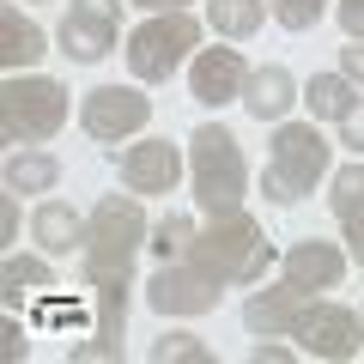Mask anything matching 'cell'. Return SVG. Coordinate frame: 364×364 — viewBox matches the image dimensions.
<instances>
[{"instance_id": "obj_22", "label": "cell", "mask_w": 364, "mask_h": 364, "mask_svg": "<svg viewBox=\"0 0 364 364\" xmlns=\"http://www.w3.org/2000/svg\"><path fill=\"white\" fill-rule=\"evenodd\" d=\"M0 286H6V304H18V298H25V286L31 291H49L55 286V267H49V261H37V255H6Z\"/></svg>"}, {"instance_id": "obj_23", "label": "cell", "mask_w": 364, "mask_h": 364, "mask_svg": "<svg viewBox=\"0 0 364 364\" xmlns=\"http://www.w3.org/2000/svg\"><path fill=\"white\" fill-rule=\"evenodd\" d=\"M188 243H195V225L182 219V213H164V219H158V231H152L158 261H188Z\"/></svg>"}, {"instance_id": "obj_6", "label": "cell", "mask_w": 364, "mask_h": 364, "mask_svg": "<svg viewBox=\"0 0 364 364\" xmlns=\"http://www.w3.org/2000/svg\"><path fill=\"white\" fill-rule=\"evenodd\" d=\"M195 43H200V25L188 13H158L128 37V73L140 85H158V79H170L182 67V55L195 49Z\"/></svg>"}, {"instance_id": "obj_21", "label": "cell", "mask_w": 364, "mask_h": 364, "mask_svg": "<svg viewBox=\"0 0 364 364\" xmlns=\"http://www.w3.org/2000/svg\"><path fill=\"white\" fill-rule=\"evenodd\" d=\"M261 18H267V6H261V0H207V25L219 31V37H231V43L255 37Z\"/></svg>"}, {"instance_id": "obj_18", "label": "cell", "mask_w": 364, "mask_h": 364, "mask_svg": "<svg viewBox=\"0 0 364 364\" xmlns=\"http://www.w3.org/2000/svg\"><path fill=\"white\" fill-rule=\"evenodd\" d=\"M0 61L13 67V73H25V67L43 61V25H31L18 6L0 13Z\"/></svg>"}, {"instance_id": "obj_14", "label": "cell", "mask_w": 364, "mask_h": 364, "mask_svg": "<svg viewBox=\"0 0 364 364\" xmlns=\"http://www.w3.org/2000/svg\"><path fill=\"white\" fill-rule=\"evenodd\" d=\"M328 200H334V219H340V231H346L352 255L364 261V158H358V164H340V170H334V182H328Z\"/></svg>"}, {"instance_id": "obj_17", "label": "cell", "mask_w": 364, "mask_h": 364, "mask_svg": "<svg viewBox=\"0 0 364 364\" xmlns=\"http://www.w3.org/2000/svg\"><path fill=\"white\" fill-rule=\"evenodd\" d=\"M31 231H37V243L49 249V255H73V249H85V219H79L67 200H43V207L31 213Z\"/></svg>"}, {"instance_id": "obj_25", "label": "cell", "mask_w": 364, "mask_h": 364, "mask_svg": "<svg viewBox=\"0 0 364 364\" xmlns=\"http://www.w3.org/2000/svg\"><path fill=\"white\" fill-rule=\"evenodd\" d=\"M267 13L279 18V25H286V31H310L316 18L328 13V0H267Z\"/></svg>"}, {"instance_id": "obj_4", "label": "cell", "mask_w": 364, "mask_h": 364, "mask_svg": "<svg viewBox=\"0 0 364 364\" xmlns=\"http://www.w3.org/2000/svg\"><path fill=\"white\" fill-rule=\"evenodd\" d=\"M61 122H67V85H61V79L13 73L6 85H0V134H6V146L55 140Z\"/></svg>"}, {"instance_id": "obj_3", "label": "cell", "mask_w": 364, "mask_h": 364, "mask_svg": "<svg viewBox=\"0 0 364 364\" xmlns=\"http://www.w3.org/2000/svg\"><path fill=\"white\" fill-rule=\"evenodd\" d=\"M188 176H195V200L207 219H225V213H243V188H249V170L237 140L207 122V128L188 134Z\"/></svg>"}, {"instance_id": "obj_16", "label": "cell", "mask_w": 364, "mask_h": 364, "mask_svg": "<svg viewBox=\"0 0 364 364\" xmlns=\"http://www.w3.org/2000/svg\"><path fill=\"white\" fill-rule=\"evenodd\" d=\"M291 104H298V79H291L286 67H255V73H249L243 109H249L255 122H279Z\"/></svg>"}, {"instance_id": "obj_19", "label": "cell", "mask_w": 364, "mask_h": 364, "mask_svg": "<svg viewBox=\"0 0 364 364\" xmlns=\"http://www.w3.org/2000/svg\"><path fill=\"white\" fill-rule=\"evenodd\" d=\"M55 182H61V164L49 152H13L6 158V195H49Z\"/></svg>"}, {"instance_id": "obj_27", "label": "cell", "mask_w": 364, "mask_h": 364, "mask_svg": "<svg viewBox=\"0 0 364 364\" xmlns=\"http://www.w3.org/2000/svg\"><path fill=\"white\" fill-rule=\"evenodd\" d=\"M340 146H352V152H364V104H352V116L340 122Z\"/></svg>"}, {"instance_id": "obj_9", "label": "cell", "mask_w": 364, "mask_h": 364, "mask_svg": "<svg viewBox=\"0 0 364 364\" xmlns=\"http://www.w3.org/2000/svg\"><path fill=\"white\" fill-rule=\"evenodd\" d=\"M146 304H152L158 316H207V310H219V279L200 273L195 261H188V267H182V261H164V267L146 279Z\"/></svg>"}, {"instance_id": "obj_13", "label": "cell", "mask_w": 364, "mask_h": 364, "mask_svg": "<svg viewBox=\"0 0 364 364\" xmlns=\"http://www.w3.org/2000/svg\"><path fill=\"white\" fill-rule=\"evenodd\" d=\"M340 279H346V255H340L334 243L304 237V243L286 249V286H298V291H334Z\"/></svg>"}, {"instance_id": "obj_31", "label": "cell", "mask_w": 364, "mask_h": 364, "mask_svg": "<svg viewBox=\"0 0 364 364\" xmlns=\"http://www.w3.org/2000/svg\"><path fill=\"white\" fill-rule=\"evenodd\" d=\"M249 358H255V364H286L291 352H286V346H255V352H249Z\"/></svg>"}, {"instance_id": "obj_7", "label": "cell", "mask_w": 364, "mask_h": 364, "mask_svg": "<svg viewBox=\"0 0 364 364\" xmlns=\"http://www.w3.org/2000/svg\"><path fill=\"white\" fill-rule=\"evenodd\" d=\"M291 340H298V352H310V358H352V352L364 346V322L346 304H310L304 298L298 322H291Z\"/></svg>"}, {"instance_id": "obj_20", "label": "cell", "mask_w": 364, "mask_h": 364, "mask_svg": "<svg viewBox=\"0 0 364 364\" xmlns=\"http://www.w3.org/2000/svg\"><path fill=\"white\" fill-rule=\"evenodd\" d=\"M304 104H310L316 122H346L352 104H358V91H352L346 73H316L310 85H304Z\"/></svg>"}, {"instance_id": "obj_5", "label": "cell", "mask_w": 364, "mask_h": 364, "mask_svg": "<svg viewBox=\"0 0 364 364\" xmlns=\"http://www.w3.org/2000/svg\"><path fill=\"white\" fill-rule=\"evenodd\" d=\"M322 176H328V140L316 134V122H279L267 158V195L279 207H298L304 195H316Z\"/></svg>"}, {"instance_id": "obj_29", "label": "cell", "mask_w": 364, "mask_h": 364, "mask_svg": "<svg viewBox=\"0 0 364 364\" xmlns=\"http://www.w3.org/2000/svg\"><path fill=\"white\" fill-rule=\"evenodd\" d=\"M0 237H6V243L18 237V207H13V195H6V207H0Z\"/></svg>"}, {"instance_id": "obj_1", "label": "cell", "mask_w": 364, "mask_h": 364, "mask_svg": "<svg viewBox=\"0 0 364 364\" xmlns=\"http://www.w3.org/2000/svg\"><path fill=\"white\" fill-rule=\"evenodd\" d=\"M146 243V213L134 195H104L85 219V279L91 291H128L134 249Z\"/></svg>"}, {"instance_id": "obj_11", "label": "cell", "mask_w": 364, "mask_h": 364, "mask_svg": "<svg viewBox=\"0 0 364 364\" xmlns=\"http://www.w3.org/2000/svg\"><path fill=\"white\" fill-rule=\"evenodd\" d=\"M243 85H249V67H243V55H237V49H200L195 67H188V91H195V104L225 109V104L243 97Z\"/></svg>"}, {"instance_id": "obj_2", "label": "cell", "mask_w": 364, "mask_h": 364, "mask_svg": "<svg viewBox=\"0 0 364 364\" xmlns=\"http://www.w3.org/2000/svg\"><path fill=\"white\" fill-rule=\"evenodd\" d=\"M188 261H195L200 273H213L219 286H255L261 273H267V261H273V243L261 237V225L249 219V213H225L207 231H195Z\"/></svg>"}, {"instance_id": "obj_15", "label": "cell", "mask_w": 364, "mask_h": 364, "mask_svg": "<svg viewBox=\"0 0 364 364\" xmlns=\"http://www.w3.org/2000/svg\"><path fill=\"white\" fill-rule=\"evenodd\" d=\"M304 298H310V291H298V286L279 279V291H255V298L243 304V328H249V334H267V340H273V334H291Z\"/></svg>"}, {"instance_id": "obj_10", "label": "cell", "mask_w": 364, "mask_h": 364, "mask_svg": "<svg viewBox=\"0 0 364 364\" xmlns=\"http://www.w3.org/2000/svg\"><path fill=\"white\" fill-rule=\"evenodd\" d=\"M116 25H122V0H73L61 18V49L91 67L116 49Z\"/></svg>"}, {"instance_id": "obj_28", "label": "cell", "mask_w": 364, "mask_h": 364, "mask_svg": "<svg viewBox=\"0 0 364 364\" xmlns=\"http://www.w3.org/2000/svg\"><path fill=\"white\" fill-rule=\"evenodd\" d=\"M340 73H346V79H358V85H364V43L340 49Z\"/></svg>"}, {"instance_id": "obj_8", "label": "cell", "mask_w": 364, "mask_h": 364, "mask_svg": "<svg viewBox=\"0 0 364 364\" xmlns=\"http://www.w3.org/2000/svg\"><path fill=\"white\" fill-rule=\"evenodd\" d=\"M152 122V97H140L134 85H97L79 97V128L91 140H128Z\"/></svg>"}, {"instance_id": "obj_24", "label": "cell", "mask_w": 364, "mask_h": 364, "mask_svg": "<svg viewBox=\"0 0 364 364\" xmlns=\"http://www.w3.org/2000/svg\"><path fill=\"white\" fill-rule=\"evenodd\" d=\"M152 364H207L213 352L200 346L195 334H164V340H152V352H146Z\"/></svg>"}, {"instance_id": "obj_26", "label": "cell", "mask_w": 364, "mask_h": 364, "mask_svg": "<svg viewBox=\"0 0 364 364\" xmlns=\"http://www.w3.org/2000/svg\"><path fill=\"white\" fill-rule=\"evenodd\" d=\"M340 31L352 43H364V0H340Z\"/></svg>"}, {"instance_id": "obj_12", "label": "cell", "mask_w": 364, "mask_h": 364, "mask_svg": "<svg viewBox=\"0 0 364 364\" xmlns=\"http://www.w3.org/2000/svg\"><path fill=\"white\" fill-rule=\"evenodd\" d=\"M176 176H182V152L170 140H140L122 158V182H128L134 195H170Z\"/></svg>"}, {"instance_id": "obj_30", "label": "cell", "mask_w": 364, "mask_h": 364, "mask_svg": "<svg viewBox=\"0 0 364 364\" xmlns=\"http://www.w3.org/2000/svg\"><path fill=\"white\" fill-rule=\"evenodd\" d=\"M134 6H146V13H188V0H134Z\"/></svg>"}]
</instances>
